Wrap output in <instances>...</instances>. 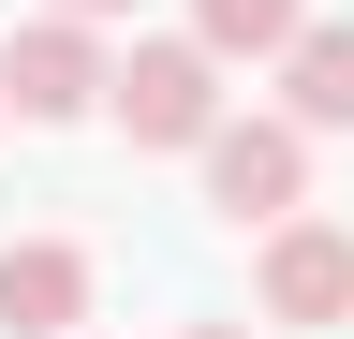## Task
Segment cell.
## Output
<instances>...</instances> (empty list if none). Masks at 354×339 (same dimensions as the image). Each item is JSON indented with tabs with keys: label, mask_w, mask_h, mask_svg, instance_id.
Wrapping results in <instances>:
<instances>
[{
	"label": "cell",
	"mask_w": 354,
	"mask_h": 339,
	"mask_svg": "<svg viewBox=\"0 0 354 339\" xmlns=\"http://www.w3.org/2000/svg\"><path fill=\"white\" fill-rule=\"evenodd\" d=\"M221 74H236V59H221L207 30H148V45L118 59V89H104V118H118L133 148H177V162H192V148L221 133V118H236V104H221Z\"/></svg>",
	"instance_id": "6da1fadb"
},
{
	"label": "cell",
	"mask_w": 354,
	"mask_h": 339,
	"mask_svg": "<svg viewBox=\"0 0 354 339\" xmlns=\"http://www.w3.org/2000/svg\"><path fill=\"white\" fill-rule=\"evenodd\" d=\"M192 177H207V206H221V222H295V206H310V118L281 104V118H221V133L192 148Z\"/></svg>",
	"instance_id": "7a4b0ae2"
},
{
	"label": "cell",
	"mask_w": 354,
	"mask_h": 339,
	"mask_svg": "<svg viewBox=\"0 0 354 339\" xmlns=\"http://www.w3.org/2000/svg\"><path fill=\"white\" fill-rule=\"evenodd\" d=\"M104 89H118V59H104V30H88V15H30V30H0V104H15L30 133L88 118Z\"/></svg>",
	"instance_id": "3957f363"
},
{
	"label": "cell",
	"mask_w": 354,
	"mask_h": 339,
	"mask_svg": "<svg viewBox=\"0 0 354 339\" xmlns=\"http://www.w3.org/2000/svg\"><path fill=\"white\" fill-rule=\"evenodd\" d=\"M251 310L266 325H354V222H266V251H251Z\"/></svg>",
	"instance_id": "277c9868"
},
{
	"label": "cell",
	"mask_w": 354,
	"mask_h": 339,
	"mask_svg": "<svg viewBox=\"0 0 354 339\" xmlns=\"http://www.w3.org/2000/svg\"><path fill=\"white\" fill-rule=\"evenodd\" d=\"M88 325V251L74 236H15L0 251V339H74Z\"/></svg>",
	"instance_id": "5b68a950"
},
{
	"label": "cell",
	"mask_w": 354,
	"mask_h": 339,
	"mask_svg": "<svg viewBox=\"0 0 354 339\" xmlns=\"http://www.w3.org/2000/svg\"><path fill=\"white\" fill-rule=\"evenodd\" d=\"M281 104L310 118V133H354V15H310L281 45Z\"/></svg>",
	"instance_id": "8992f818"
},
{
	"label": "cell",
	"mask_w": 354,
	"mask_h": 339,
	"mask_svg": "<svg viewBox=\"0 0 354 339\" xmlns=\"http://www.w3.org/2000/svg\"><path fill=\"white\" fill-rule=\"evenodd\" d=\"M192 30H207L221 59H281L295 30H310V0H192Z\"/></svg>",
	"instance_id": "52a82bcc"
},
{
	"label": "cell",
	"mask_w": 354,
	"mask_h": 339,
	"mask_svg": "<svg viewBox=\"0 0 354 339\" xmlns=\"http://www.w3.org/2000/svg\"><path fill=\"white\" fill-rule=\"evenodd\" d=\"M44 15H88V30H118V15H133V0H44Z\"/></svg>",
	"instance_id": "ba28073f"
},
{
	"label": "cell",
	"mask_w": 354,
	"mask_h": 339,
	"mask_svg": "<svg viewBox=\"0 0 354 339\" xmlns=\"http://www.w3.org/2000/svg\"><path fill=\"white\" fill-rule=\"evenodd\" d=\"M177 339H251V325H177Z\"/></svg>",
	"instance_id": "9c48e42d"
},
{
	"label": "cell",
	"mask_w": 354,
	"mask_h": 339,
	"mask_svg": "<svg viewBox=\"0 0 354 339\" xmlns=\"http://www.w3.org/2000/svg\"><path fill=\"white\" fill-rule=\"evenodd\" d=\"M0 118H15V104H0Z\"/></svg>",
	"instance_id": "30bf717a"
},
{
	"label": "cell",
	"mask_w": 354,
	"mask_h": 339,
	"mask_svg": "<svg viewBox=\"0 0 354 339\" xmlns=\"http://www.w3.org/2000/svg\"><path fill=\"white\" fill-rule=\"evenodd\" d=\"M74 339H88V325H74Z\"/></svg>",
	"instance_id": "8fae6325"
}]
</instances>
